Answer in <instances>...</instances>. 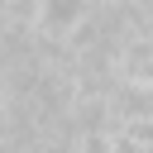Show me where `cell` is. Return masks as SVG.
I'll return each instance as SVG.
<instances>
[{
  "mask_svg": "<svg viewBox=\"0 0 153 153\" xmlns=\"http://www.w3.org/2000/svg\"><path fill=\"white\" fill-rule=\"evenodd\" d=\"M86 14H91V0H38V10H33V29H29V33L62 43Z\"/></svg>",
  "mask_w": 153,
  "mask_h": 153,
  "instance_id": "1",
  "label": "cell"
},
{
  "mask_svg": "<svg viewBox=\"0 0 153 153\" xmlns=\"http://www.w3.org/2000/svg\"><path fill=\"white\" fill-rule=\"evenodd\" d=\"M115 67V81H129V86H148L153 91V38H124L110 57Z\"/></svg>",
  "mask_w": 153,
  "mask_h": 153,
  "instance_id": "2",
  "label": "cell"
},
{
  "mask_svg": "<svg viewBox=\"0 0 153 153\" xmlns=\"http://www.w3.org/2000/svg\"><path fill=\"white\" fill-rule=\"evenodd\" d=\"M115 134H124V139H134V143H153V115H134V120H124Z\"/></svg>",
  "mask_w": 153,
  "mask_h": 153,
  "instance_id": "3",
  "label": "cell"
},
{
  "mask_svg": "<svg viewBox=\"0 0 153 153\" xmlns=\"http://www.w3.org/2000/svg\"><path fill=\"white\" fill-rule=\"evenodd\" d=\"M115 153H153V143H134V139L115 134Z\"/></svg>",
  "mask_w": 153,
  "mask_h": 153,
  "instance_id": "4",
  "label": "cell"
},
{
  "mask_svg": "<svg viewBox=\"0 0 153 153\" xmlns=\"http://www.w3.org/2000/svg\"><path fill=\"white\" fill-rule=\"evenodd\" d=\"M91 5H96V0H91Z\"/></svg>",
  "mask_w": 153,
  "mask_h": 153,
  "instance_id": "5",
  "label": "cell"
}]
</instances>
